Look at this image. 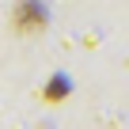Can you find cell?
<instances>
[{
    "label": "cell",
    "instance_id": "6da1fadb",
    "mask_svg": "<svg viewBox=\"0 0 129 129\" xmlns=\"http://www.w3.org/2000/svg\"><path fill=\"white\" fill-rule=\"evenodd\" d=\"M15 27L19 30H38V27H46V12L42 8H15Z\"/></svg>",
    "mask_w": 129,
    "mask_h": 129
},
{
    "label": "cell",
    "instance_id": "7a4b0ae2",
    "mask_svg": "<svg viewBox=\"0 0 129 129\" xmlns=\"http://www.w3.org/2000/svg\"><path fill=\"white\" fill-rule=\"evenodd\" d=\"M64 91H69V84H64V76H53V84L46 87V99H64Z\"/></svg>",
    "mask_w": 129,
    "mask_h": 129
}]
</instances>
